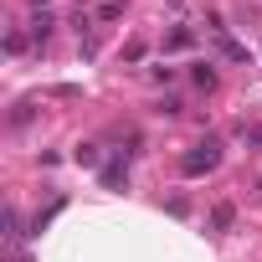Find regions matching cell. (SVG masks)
<instances>
[{"label":"cell","instance_id":"cell-1","mask_svg":"<svg viewBox=\"0 0 262 262\" xmlns=\"http://www.w3.org/2000/svg\"><path fill=\"white\" fill-rule=\"evenodd\" d=\"M216 165H221V144H216V139H201V144L180 160L185 175H206V170H216Z\"/></svg>","mask_w":262,"mask_h":262},{"label":"cell","instance_id":"cell-2","mask_svg":"<svg viewBox=\"0 0 262 262\" xmlns=\"http://www.w3.org/2000/svg\"><path fill=\"white\" fill-rule=\"evenodd\" d=\"M231 221H236V206H231V201L211 206V231H231Z\"/></svg>","mask_w":262,"mask_h":262},{"label":"cell","instance_id":"cell-3","mask_svg":"<svg viewBox=\"0 0 262 262\" xmlns=\"http://www.w3.org/2000/svg\"><path fill=\"white\" fill-rule=\"evenodd\" d=\"M123 180H128V165H123V160H108V165H103V185H108V190H118Z\"/></svg>","mask_w":262,"mask_h":262},{"label":"cell","instance_id":"cell-4","mask_svg":"<svg viewBox=\"0 0 262 262\" xmlns=\"http://www.w3.org/2000/svg\"><path fill=\"white\" fill-rule=\"evenodd\" d=\"M165 47H170V52H180V47H195V31H190V26H175V31L165 36Z\"/></svg>","mask_w":262,"mask_h":262},{"label":"cell","instance_id":"cell-5","mask_svg":"<svg viewBox=\"0 0 262 262\" xmlns=\"http://www.w3.org/2000/svg\"><path fill=\"white\" fill-rule=\"evenodd\" d=\"M52 26H57V21H52L47 11H36V16H31V36H36V41H47V36H52Z\"/></svg>","mask_w":262,"mask_h":262},{"label":"cell","instance_id":"cell-6","mask_svg":"<svg viewBox=\"0 0 262 262\" xmlns=\"http://www.w3.org/2000/svg\"><path fill=\"white\" fill-rule=\"evenodd\" d=\"M72 160H77V165H88V170H93V165H98V160H103V155H98V144H77V149H72Z\"/></svg>","mask_w":262,"mask_h":262},{"label":"cell","instance_id":"cell-7","mask_svg":"<svg viewBox=\"0 0 262 262\" xmlns=\"http://www.w3.org/2000/svg\"><path fill=\"white\" fill-rule=\"evenodd\" d=\"M123 16V0H103V6H98V21H118Z\"/></svg>","mask_w":262,"mask_h":262},{"label":"cell","instance_id":"cell-8","mask_svg":"<svg viewBox=\"0 0 262 262\" xmlns=\"http://www.w3.org/2000/svg\"><path fill=\"white\" fill-rule=\"evenodd\" d=\"M195 82L211 93V88H216V67H211V62H201V67H195Z\"/></svg>","mask_w":262,"mask_h":262},{"label":"cell","instance_id":"cell-9","mask_svg":"<svg viewBox=\"0 0 262 262\" xmlns=\"http://www.w3.org/2000/svg\"><path fill=\"white\" fill-rule=\"evenodd\" d=\"M6 52H11V57L26 52V31H11V36H6Z\"/></svg>","mask_w":262,"mask_h":262},{"label":"cell","instance_id":"cell-10","mask_svg":"<svg viewBox=\"0 0 262 262\" xmlns=\"http://www.w3.org/2000/svg\"><path fill=\"white\" fill-rule=\"evenodd\" d=\"M11 123L21 128V123H31V103H16V113H11Z\"/></svg>","mask_w":262,"mask_h":262},{"label":"cell","instance_id":"cell-11","mask_svg":"<svg viewBox=\"0 0 262 262\" xmlns=\"http://www.w3.org/2000/svg\"><path fill=\"white\" fill-rule=\"evenodd\" d=\"M242 139H247V144H257V149H262V128H242Z\"/></svg>","mask_w":262,"mask_h":262},{"label":"cell","instance_id":"cell-12","mask_svg":"<svg viewBox=\"0 0 262 262\" xmlns=\"http://www.w3.org/2000/svg\"><path fill=\"white\" fill-rule=\"evenodd\" d=\"M31 6H47V0H31Z\"/></svg>","mask_w":262,"mask_h":262}]
</instances>
